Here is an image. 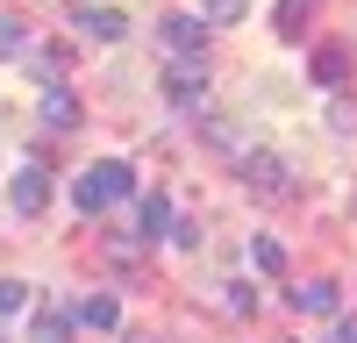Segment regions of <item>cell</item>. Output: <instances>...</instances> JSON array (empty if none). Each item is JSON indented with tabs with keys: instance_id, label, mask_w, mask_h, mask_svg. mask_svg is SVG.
<instances>
[{
	"instance_id": "cell-17",
	"label": "cell",
	"mask_w": 357,
	"mask_h": 343,
	"mask_svg": "<svg viewBox=\"0 0 357 343\" xmlns=\"http://www.w3.org/2000/svg\"><path fill=\"white\" fill-rule=\"evenodd\" d=\"M250 0H207V22H243Z\"/></svg>"
},
{
	"instance_id": "cell-15",
	"label": "cell",
	"mask_w": 357,
	"mask_h": 343,
	"mask_svg": "<svg viewBox=\"0 0 357 343\" xmlns=\"http://www.w3.org/2000/svg\"><path fill=\"white\" fill-rule=\"evenodd\" d=\"M307 29V0H279V36H301Z\"/></svg>"
},
{
	"instance_id": "cell-19",
	"label": "cell",
	"mask_w": 357,
	"mask_h": 343,
	"mask_svg": "<svg viewBox=\"0 0 357 343\" xmlns=\"http://www.w3.org/2000/svg\"><path fill=\"white\" fill-rule=\"evenodd\" d=\"M250 307H257V294H250L243 279H229V314H250Z\"/></svg>"
},
{
	"instance_id": "cell-10",
	"label": "cell",
	"mask_w": 357,
	"mask_h": 343,
	"mask_svg": "<svg viewBox=\"0 0 357 343\" xmlns=\"http://www.w3.org/2000/svg\"><path fill=\"white\" fill-rule=\"evenodd\" d=\"M72 329H79V314L43 307V314H36V329H29V343H72Z\"/></svg>"
},
{
	"instance_id": "cell-14",
	"label": "cell",
	"mask_w": 357,
	"mask_h": 343,
	"mask_svg": "<svg viewBox=\"0 0 357 343\" xmlns=\"http://www.w3.org/2000/svg\"><path fill=\"white\" fill-rule=\"evenodd\" d=\"M250 257H257V272H286V243H279V236H257Z\"/></svg>"
},
{
	"instance_id": "cell-4",
	"label": "cell",
	"mask_w": 357,
	"mask_h": 343,
	"mask_svg": "<svg viewBox=\"0 0 357 343\" xmlns=\"http://www.w3.org/2000/svg\"><path fill=\"white\" fill-rule=\"evenodd\" d=\"M165 50H178V57H200V43H207V22L200 15H165Z\"/></svg>"
},
{
	"instance_id": "cell-2",
	"label": "cell",
	"mask_w": 357,
	"mask_h": 343,
	"mask_svg": "<svg viewBox=\"0 0 357 343\" xmlns=\"http://www.w3.org/2000/svg\"><path fill=\"white\" fill-rule=\"evenodd\" d=\"M165 100H172V114L207 107V57H172L165 65Z\"/></svg>"
},
{
	"instance_id": "cell-8",
	"label": "cell",
	"mask_w": 357,
	"mask_h": 343,
	"mask_svg": "<svg viewBox=\"0 0 357 343\" xmlns=\"http://www.w3.org/2000/svg\"><path fill=\"white\" fill-rule=\"evenodd\" d=\"M79 22L93 29V36H107V43L129 36V15H122V8H93V0H79Z\"/></svg>"
},
{
	"instance_id": "cell-7",
	"label": "cell",
	"mask_w": 357,
	"mask_h": 343,
	"mask_svg": "<svg viewBox=\"0 0 357 343\" xmlns=\"http://www.w3.org/2000/svg\"><path fill=\"white\" fill-rule=\"evenodd\" d=\"M172 222H178V215H172L165 193H143V200H136V236H172Z\"/></svg>"
},
{
	"instance_id": "cell-18",
	"label": "cell",
	"mask_w": 357,
	"mask_h": 343,
	"mask_svg": "<svg viewBox=\"0 0 357 343\" xmlns=\"http://www.w3.org/2000/svg\"><path fill=\"white\" fill-rule=\"evenodd\" d=\"M22 43H29V29H22L15 15H0V50H22Z\"/></svg>"
},
{
	"instance_id": "cell-16",
	"label": "cell",
	"mask_w": 357,
	"mask_h": 343,
	"mask_svg": "<svg viewBox=\"0 0 357 343\" xmlns=\"http://www.w3.org/2000/svg\"><path fill=\"white\" fill-rule=\"evenodd\" d=\"M22 307H29V286H22V279H0V322L22 314Z\"/></svg>"
},
{
	"instance_id": "cell-3",
	"label": "cell",
	"mask_w": 357,
	"mask_h": 343,
	"mask_svg": "<svg viewBox=\"0 0 357 343\" xmlns=\"http://www.w3.org/2000/svg\"><path fill=\"white\" fill-rule=\"evenodd\" d=\"M8 200H15V215H43L50 208V172L43 165H22L8 179Z\"/></svg>"
},
{
	"instance_id": "cell-1",
	"label": "cell",
	"mask_w": 357,
	"mask_h": 343,
	"mask_svg": "<svg viewBox=\"0 0 357 343\" xmlns=\"http://www.w3.org/2000/svg\"><path fill=\"white\" fill-rule=\"evenodd\" d=\"M129 193H136V172H129L122 158H100V165H86V172H79L72 208H79V215H100L107 200H129Z\"/></svg>"
},
{
	"instance_id": "cell-11",
	"label": "cell",
	"mask_w": 357,
	"mask_h": 343,
	"mask_svg": "<svg viewBox=\"0 0 357 343\" xmlns=\"http://www.w3.org/2000/svg\"><path fill=\"white\" fill-rule=\"evenodd\" d=\"M343 72H350V50H343V43H321V50H314V86H336Z\"/></svg>"
},
{
	"instance_id": "cell-13",
	"label": "cell",
	"mask_w": 357,
	"mask_h": 343,
	"mask_svg": "<svg viewBox=\"0 0 357 343\" xmlns=\"http://www.w3.org/2000/svg\"><path fill=\"white\" fill-rule=\"evenodd\" d=\"M79 322H86V329H114V322H122V307H114V294H93V300L79 307Z\"/></svg>"
},
{
	"instance_id": "cell-9",
	"label": "cell",
	"mask_w": 357,
	"mask_h": 343,
	"mask_svg": "<svg viewBox=\"0 0 357 343\" xmlns=\"http://www.w3.org/2000/svg\"><path fill=\"white\" fill-rule=\"evenodd\" d=\"M43 122L50 129H79V93H72V86H50V93H43Z\"/></svg>"
},
{
	"instance_id": "cell-21",
	"label": "cell",
	"mask_w": 357,
	"mask_h": 343,
	"mask_svg": "<svg viewBox=\"0 0 357 343\" xmlns=\"http://www.w3.org/2000/svg\"><path fill=\"white\" fill-rule=\"evenodd\" d=\"M122 343H158V336H122Z\"/></svg>"
},
{
	"instance_id": "cell-5",
	"label": "cell",
	"mask_w": 357,
	"mask_h": 343,
	"mask_svg": "<svg viewBox=\"0 0 357 343\" xmlns=\"http://www.w3.org/2000/svg\"><path fill=\"white\" fill-rule=\"evenodd\" d=\"M243 186L279 193V186H286V158H279V151H243Z\"/></svg>"
},
{
	"instance_id": "cell-20",
	"label": "cell",
	"mask_w": 357,
	"mask_h": 343,
	"mask_svg": "<svg viewBox=\"0 0 357 343\" xmlns=\"http://www.w3.org/2000/svg\"><path fill=\"white\" fill-rule=\"evenodd\" d=\"M329 343H357V314H336V329H329Z\"/></svg>"
},
{
	"instance_id": "cell-12",
	"label": "cell",
	"mask_w": 357,
	"mask_h": 343,
	"mask_svg": "<svg viewBox=\"0 0 357 343\" xmlns=\"http://www.w3.org/2000/svg\"><path fill=\"white\" fill-rule=\"evenodd\" d=\"M29 65H36V72H43V79L57 86V79H65V65H72V43H43L36 57H29Z\"/></svg>"
},
{
	"instance_id": "cell-6",
	"label": "cell",
	"mask_w": 357,
	"mask_h": 343,
	"mask_svg": "<svg viewBox=\"0 0 357 343\" xmlns=\"http://www.w3.org/2000/svg\"><path fill=\"white\" fill-rule=\"evenodd\" d=\"M293 307H301V314H336L343 307V286L336 279H307V286H293Z\"/></svg>"
}]
</instances>
